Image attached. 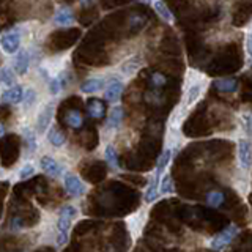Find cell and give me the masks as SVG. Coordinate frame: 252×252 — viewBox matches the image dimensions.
I'll use <instances>...</instances> for the list:
<instances>
[{"label": "cell", "mask_w": 252, "mask_h": 252, "mask_svg": "<svg viewBox=\"0 0 252 252\" xmlns=\"http://www.w3.org/2000/svg\"><path fill=\"white\" fill-rule=\"evenodd\" d=\"M155 10L159 13L165 21H172V13H170V10L164 5V2H161V0L155 2Z\"/></svg>", "instance_id": "cell-27"}, {"label": "cell", "mask_w": 252, "mask_h": 252, "mask_svg": "<svg viewBox=\"0 0 252 252\" xmlns=\"http://www.w3.org/2000/svg\"><path fill=\"white\" fill-rule=\"evenodd\" d=\"M47 140H49V144L55 148H60L65 145V136H63L57 128L49 129V132H47Z\"/></svg>", "instance_id": "cell-17"}, {"label": "cell", "mask_w": 252, "mask_h": 252, "mask_svg": "<svg viewBox=\"0 0 252 252\" xmlns=\"http://www.w3.org/2000/svg\"><path fill=\"white\" fill-rule=\"evenodd\" d=\"M236 233H238V227H236L235 224L225 227L222 232L218 233L215 238L210 240V248L215 249V251H224L228 244L232 243V240L236 236Z\"/></svg>", "instance_id": "cell-2"}, {"label": "cell", "mask_w": 252, "mask_h": 252, "mask_svg": "<svg viewBox=\"0 0 252 252\" xmlns=\"http://www.w3.org/2000/svg\"><path fill=\"white\" fill-rule=\"evenodd\" d=\"M159 192L161 194H172L173 192V181L170 175H164L161 180V186H159Z\"/></svg>", "instance_id": "cell-26"}, {"label": "cell", "mask_w": 252, "mask_h": 252, "mask_svg": "<svg viewBox=\"0 0 252 252\" xmlns=\"http://www.w3.org/2000/svg\"><path fill=\"white\" fill-rule=\"evenodd\" d=\"M54 21L55 24H59V26H71V24L74 22V16L68 8H62V10H59L57 14H55Z\"/></svg>", "instance_id": "cell-16"}, {"label": "cell", "mask_w": 252, "mask_h": 252, "mask_svg": "<svg viewBox=\"0 0 252 252\" xmlns=\"http://www.w3.org/2000/svg\"><path fill=\"white\" fill-rule=\"evenodd\" d=\"M63 185H65V189L66 192L71 195V197H82L85 192H87V186L84 181L79 178L74 173H65L63 175Z\"/></svg>", "instance_id": "cell-3"}, {"label": "cell", "mask_w": 252, "mask_h": 252, "mask_svg": "<svg viewBox=\"0 0 252 252\" xmlns=\"http://www.w3.org/2000/svg\"><path fill=\"white\" fill-rule=\"evenodd\" d=\"M122 93H123V84L120 81H112L104 92V98L110 102H117L120 101Z\"/></svg>", "instance_id": "cell-9"}, {"label": "cell", "mask_w": 252, "mask_h": 252, "mask_svg": "<svg viewBox=\"0 0 252 252\" xmlns=\"http://www.w3.org/2000/svg\"><path fill=\"white\" fill-rule=\"evenodd\" d=\"M35 173V167H33V164L32 162H27V164H24L22 165V169H21V172H19V178L21 180H27V178H30L32 175Z\"/></svg>", "instance_id": "cell-29"}, {"label": "cell", "mask_w": 252, "mask_h": 252, "mask_svg": "<svg viewBox=\"0 0 252 252\" xmlns=\"http://www.w3.org/2000/svg\"><path fill=\"white\" fill-rule=\"evenodd\" d=\"M62 87H63L62 79H59V77L51 79V81H49V93L51 94H59L60 90H62Z\"/></svg>", "instance_id": "cell-30"}, {"label": "cell", "mask_w": 252, "mask_h": 252, "mask_svg": "<svg viewBox=\"0 0 252 252\" xmlns=\"http://www.w3.org/2000/svg\"><path fill=\"white\" fill-rule=\"evenodd\" d=\"M0 44H2V49L5 54H16L21 46V36L18 32H6V33L2 35Z\"/></svg>", "instance_id": "cell-6"}, {"label": "cell", "mask_w": 252, "mask_h": 252, "mask_svg": "<svg viewBox=\"0 0 252 252\" xmlns=\"http://www.w3.org/2000/svg\"><path fill=\"white\" fill-rule=\"evenodd\" d=\"M39 167L49 177H60L63 173V165L55 159V158L46 155L39 159Z\"/></svg>", "instance_id": "cell-5"}, {"label": "cell", "mask_w": 252, "mask_h": 252, "mask_svg": "<svg viewBox=\"0 0 252 252\" xmlns=\"http://www.w3.org/2000/svg\"><path fill=\"white\" fill-rule=\"evenodd\" d=\"M215 87L219 92L233 93L236 90V87H238V82H236V79H233V77H227V79H219V81H216Z\"/></svg>", "instance_id": "cell-15"}, {"label": "cell", "mask_w": 252, "mask_h": 252, "mask_svg": "<svg viewBox=\"0 0 252 252\" xmlns=\"http://www.w3.org/2000/svg\"><path fill=\"white\" fill-rule=\"evenodd\" d=\"M159 175H155L150 178V183L145 189V202L147 203H152L158 199V192H159Z\"/></svg>", "instance_id": "cell-10"}, {"label": "cell", "mask_w": 252, "mask_h": 252, "mask_svg": "<svg viewBox=\"0 0 252 252\" xmlns=\"http://www.w3.org/2000/svg\"><path fill=\"white\" fill-rule=\"evenodd\" d=\"M170 158H172V150H165V152L161 155V158H159V161H158V165H156V175H162V172H164V169L167 167V164L170 162Z\"/></svg>", "instance_id": "cell-23"}, {"label": "cell", "mask_w": 252, "mask_h": 252, "mask_svg": "<svg viewBox=\"0 0 252 252\" xmlns=\"http://www.w3.org/2000/svg\"><path fill=\"white\" fill-rule=\"evenodd\" d=\"M79 211L74 205H65L60 208V215L57 220V246L62 248L68 243L69 238V228L73 224V219L77 218Z\"/></svg>", "instance_id": "cell-1"}, {"label": "cell", "mask_w": 252, "mask_h": 252, "mask_svg": "<svg viewBox=\"0 0 252 252\" xmlns=\"http://www.w3.org/2000/svg\"><path fill=\"white\" fill-rule=\"evenodd\" d=\"M139 65H140V59L139 57H134L131 60H128L123 65L122 71L125 74H132V73H136V71L139 69Z\"/></svg>", "instance_id": "cell-24"}, {"label": "cell", "mask_w": 252, "mask_h": 252, "mask_svg": "<svg viewBox=\"0 0 252 252\" xmlns=\"http://www.w3.org/2000/svg\"><path fill=\"white\" fill-rule=\"evenodd\" d=\"M238 161L243 170H249L252 165V145L249 139L241 137L238 140Z\"/></svg>", "instance_id": "cell-4"}, {"label": "cell", "mask_w": 252, "mask_h": 252, "mask_svg": "<svg viewBox=\"0 0 252 252\" xmlns=\"http://www.w3.org/2000/svg\"><path fill=\"white\" fill-rule=\"evenodd\" d=\"M29 65H30V54L29 51H19L18 57L14 60V69L18 74H26L29 71Z\"/></svg>", "instance_id": "cell-11"}, {"label": "cell", "mask_w": 252, "mask_h": 252, "mask_svg": "<svg viewBox=\"0 0 252 252\" xmlns=\"http://www.w3.org/2000/svg\"><path fill=\"white\" fill-rule=\"evenodd\" d=\"M54 109H55L54 102H49V104H46L44 109L39 112V115L36 118V131L39 134H43L49 129L51 122H52V115H54Z\"/></svg>", "instance_id": "cell-7"}, {"label": "cell", "mask_w": 252, "mask_h": 252, "mask_svg": "<svg viewBox=\"0 0 252 252\" xmlns=\"http://www.w3.org/2000/svg\"><path fill=\"white\" fill-rule=\"evenodd\" d=\"M22 136H24V142H26V147H27L29 152H35L36 147H38L36 134H35L33 131H32L30 128H24Z\"/></svg>", "instance_id": "cell-19"}, {"label": "cell", "mask_w": 252, "mask_h": 252, "mask_svg": "<svg viewBox=\"0 0 252 252\" xmlns=\"http://www.w3.org/2000/svg\"><path fill=\"white\" fill-rule=\"evenodd\" d=\"M243 120L246 122V128H248L249 136H252V115H249V114L243 115Z\"/></svg>", "instance_id": "cell-32"}, {"label": "cell", "mask_w": 252, "mask_h": 252, "mask_svg": "<svg viewBox=\"0 0 252 252\" xmlns=\"http://www.w3.org/2000/svg\"><path fill=\"white\" fill-rule=\"evenodd\" d=\"M104 158H106V162L109 164L110 169L117 170L118 167H120V162H118V156H117V152L115 148L112 145H107L104 148Z\"/></svg>", "instance_id": "cell-18"}, {"label": "cell", "mask_w": 252, "mask_h": 252, "mask_svg": "<svg viewBox=\"0 0 252 252\" xmlns=\"http://www.w3.org/2000/svg\"><path fill=\"white\" fill-rule=\"evenodd\" d=\"M200 96V85H192L191 89L188 90V94H186V104L191 106L192 102Z\"/></svg>", "instance_id": "cell-28"}, {"label": "cell", "mask_w": 252, "mask_h": 252, "mask_svg": "<svg viewBox=\"0 0 252 252\" xmlns=\"http://www.w3.org/2000/svg\"><path fill=\"white\" fill-rule=\"evenodd\" d=\"M102 87H104V81L98 77H92V79H87L81 84V92L87 93V94H92V93H96L99 92Z\"/></svg>", "instance_id": "cell-12"}, {"label": "cell", "mask_w": 252, "mask_h": 252, "mask_svg": "<svg viewBox=\"0 0 252 252\" xmlns=\"http://www.w3.org/2000/svg\"><path fill=\"white\" fill-rule=\"evenodd\" d=\"M87 110H89V115L92 118H102L106 112V107L99 99H90L89 104H87Z\"/></svg>", "instance_id": "cell-14"}, {"label": "cell", "mask_w": 252, "mask_h": 252, "mask_svg": "<svg viewBox=\"0 0 252 252\" xmlns=\"http://www.w3.org/2000/svg\"><path fill=\"white\" fill-rule=\"evenodd\" d=\"M35 101H36V92L33 89H27L26 94H24V101H22L24 102V109H26V110L32 109L35 104Z\"/></svg>", "instance_id": "cell-25"}, {"label": "cell", "mask_w": 252, "mask_h": 252, "mask_svg": "<svg viewBox=\"0 0 252 252\" xmlns=\"http://www.w3.org/2000/svg\"><path fill=\"white\" fill-rule=\"evenodd\" d=\"M248 52H249V55L252 57V33H249V36H248Z\"/></svg>", "instance_id": "cell-33"}, {"label": "cell", "mask_w": 252, "mask_h": 252, "mask_svg": "<svg viewBox=\"0 0 252 252\" xmlns=\"http://www.w3.org/2000/svg\"><path fill=\"white\" fill-rule=\"evenodd\" d=\"M122 122H123V109L122 106H114L107 118V126L112 129H117V128H120Z\"/></svg>", "instance_id": "cell-13"}, {"label": "cell", "mask_w": 252, "mask_h": 252, "mask_svg": "<svg viewBox=\"0 0 252 252\" xmlns=\"http://www.w3.org/2000/svg\"><path fill=\"white\" fill-rule=\"evenodd\" d=\"M82 122H84V118H82L79 110H69V112L66 114V123H68L69 128H73V129L81 128Z\"/></svg>", "instance_id": "cell-20"}, {"label": "cell", "mask_w": 252, "mask_h": 252, "mask_svg": "<svg viewBox=\"0 0 252 252\" xmlns=\"http://www.w3.org/2000/svg\"><path fill=\"white\" fill-rule=\"evenodd\" d=\"M152 82H153V85L159 87V85H164V84H165V79H164V76H162V74H153Z\"/></svg>", "instance_id": "cell-31"}, {"label": "cell", "mask_w": 252, "mask_h": 252, "mask_svg": "<svg viewBox=\"0 0 252 252\" xmlns=\"http://www.w3.org/2000/svg\"><path fill=\"white\" fill-rule=\"evenodd\" d=\"M24 94H26V92H24V89L21 85H14L11 87V89H8L3 92L2 94V101L3 102H10V104H19L21 101H24Z\"/></svg>", "instance_id": "cell-8"}, {"label": "cell", "mask_w": 252, "mask_h": 252, "mask_svg": "<svg viewBox=\"0 0 252 252\" xmlns=\"http://www.w3.org/2000/svg\"><path fill=\"white\" fill-rule=\"evenodd\" d=\"M0 79H2V84L6 85V87H10V89L16 85L14 73L8 66H3L2 69H0Z\"/></svg>", "instance_id": "cell-21"}, {"label": "cell", "mask_w": 252, "mask_h": 252, "mask_svg": "<svg viewBox=\"0 0 252 252\" xmlns=\"http://www.w3.org/2000/svg\"><path fill=\"white\" fill-rule=\"evenodd\" d=\"M224 202V194L220 191H211L207 195V203L213 208H219Z\"/></svg>", "instance_id": "cell-22"}]
</instances>
